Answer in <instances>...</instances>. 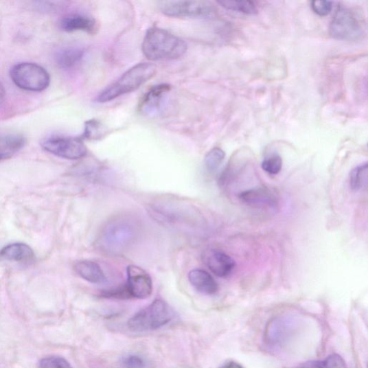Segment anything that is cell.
I'll return each instance as SVG.
<instances>
[{"instance_id":"cell-12","label":"cell","mask_w":368,"mask_h":368,"mask_svg":"<svg viewBox=\"0 0 368 368\" xmlns=\"http://www.w3.org/2000/svg\"><path fill=\"white\" fill-rule=\"evenodd\" d=\"M0 260L21 264H30L34 262L35 253L34 250L27 244L12 243L0 250Z\"/></svg>"},{"instance_id":"cell-22","label":"cell","mask_w":368,"mask_h":368,"mask_svg":"<svg viewBox=\"0 0 368 368\" xmlns=\"http://www.w3.org/2000/svg\"><path fill=\"white\" fill-rule=\"evenodd\" d=\"M225 158V152L220 148H214L207 152L205 159V166L208 171L216 172Z\"/></svg>"},{"instance_id":"cell-21","label":"cell","mask_w":368,"mask_h":368,"mask_svg":"<svg viewBox=\"0 0 368 368\" xmlns=\"http://www.w3.org/2000/svg\"><path fill=\"white\" fill-rule=\"evenodd\" d=\"M222 8L229 10L236 11L248 14H253L257 13V10L256 5L251 1H234V0H223L218 1Z\"/></svg>"},{"instance_id":"cell-18","label":"cell","mask_w":368,"mask_h":368,"mask_svg":"<svg viewBox=\"0 0 368 368\" xmlns=\"http://www.w3.org/2000/svg\"><path fill=\"white\" fill-rule=\"evenodd\" d=\"M84 54L85 51L82 48L69 47L58 54L57 63L60 68L71 69L81 62Z\"/></svg>"},{"instance_id":"cell-13","label":"cell","mask_w":368,"mask_h":368,"mask_svg":"<svg viewBox=\"0 0 368 368\" xmlns=\"http://www.w3.org/2000/svg\"><path fill=\"white\" fill-rule=\"evenodd\" d=\"M60 27L66 32H84L95 34L97 24L93 18L80 14H70L60 22Z\"/></svg>"},{"instance_id":"cell-2","label":"cell","mask_w":368,"mask_h":368,"mask_svg":"<svg viewBox=\"0 0 368 368\" xmlns=\"http://www.w3.org/2000/svg\"><path fill=\"white\" fill-rule=\"evenodd\" d=\"M142 51L150 60H175L186 54L187 45L167 30L153 27L146 32Z\"/></svg>"},{"instance_id":"cell-27","label":"cell","mask_w":368,"mask_h":368,"mask_svg":"<svg viewBox=\"0 0 368 368\" xmlns=\"http://www.w3.org/2000/svg\"><path fill=\"white\" fill-rule=\"evenodd\" d=\"M313 11L320 16H326L332 9V2L330 1H312Z\"/></svg>"},{"instance_id":"cell-10","label":"cell","mask_w":368,"mask_h":368,"mask_svg":"<svg viewBox=\"0 0 368 368\" xmlns=\"http://www.w3.org/2000/svg\"><path fill=\"white\" fill-rule=\"evenodd\" d=\"M203 258L209 269L220 278L227 277L235 267V260L220 251H207Z\"/></svg>"},{"instance_id":"cell-6","label":"cell","mask_w":368,"mask_h":368,"mask_svg":"<svg viewBox=\"0 0 368 368\" xmlns=\"http://www.w3.org/2000/svg\"><path fill=\"white\" fill-rule=\"evenodd\" d=\"M330 34L337 40L357 41L364 35V29L354 12L340 5L334 14L330 25Z\"/></svg>"},{"instance_id":"cell-20","label":"cell","mask_w":368,"mask_h":368,"mask_svg":"<svg viewBox=\"0 0 368 368\" xmlns=\"http://www.w3.org/2000/svg\"><path fill=\"white\" fill-rule=\"evenodd\" d=\"M368 165L365 163L354 168L350 172L349 185L352 190L358 191L367 185Z\"/></svg>"},{"instance_id":"cell-7","label":"cell","mask_w":368,"mask_h":368,"mask_svg":"<svg viewBox=\"0 0 368 368\" xmlns=\"http://www.w3.org/2000/svg\"><path fill=\"white\" fill-rule=\"evenodd\" d=\"M43 148L58 157L79 160L87 154V148L81 138L54 136L42 143Z\"/></svg>"},{"instance_id":"cell-29","label":"cell","mask_w":368,"mask_h":368,"mask_svg":"<svg viewBox=\"0 0 368 368\" xmlns=\"http://www.w3.org/2000/svg\"><path fill=\"white\" fill-rule=\"evenodd\" d=\"M5 97V89L2 84L1 82H0V103L3 102Z\"/></svg>"},{"instance_id":"cell-24","label":"cell","mask_w":368,"mask_h":368,"mask_svg":"<svg viewBox=\"0 0 368 368\" xmlns=\"http://www.w3.org/2000/svg\"><path fill=\"white\" fill-rule=\"evenodd\" d=\"M282 159L277 154H274L266 159L262 163L263 170L269 174L276 175L281 171Z\"/></svg>"},{"instance_id":"cell-9","label":"cell","mask_w":368,"mask_h":368,"mask_svg":"<svg viewBox=\"0 0 368 368\" xmlns=\"http://www.w3.org/2000/svg\"><path fill=\"white\" fill-rule=\"evenodd\" d=\"M126 288L129 298L146 299L152 293V282L149 274L142 268L135 265L127 268Z\"/></svg>"},{"instance_id":"cell-5","label":"cell","mask_w":368,"mask_h":368,"mask_svg":"<svg viewBox=\"0 0 368 368\" xmlns=\"http://www.w3.org/2000/svg\"><path fill=\"white\" fill-rule=\"evenodd\" d=\"M13 82L19 88L30 91H42L50 84V75L40 65L34 63H20L10 71Z\"/></svg>"},{"instance_id":"cell-25","label":"cell","mask_w":368,"mask_h":368,"mask_svg":"<svg viewBox=\"0 0 368 368\" xmlns=\"http://www.w3.org/2000/svg\"><path fill=\"white\" fill-rule=\"evenodd\" d=\"M122 368H150V365L143 357L138 355H129L121 361Z\"/></svg>"},{"instance_id":"cell-16","label":"cell","mask_w":368,"mask_h":368,"mask_svg":"<svg viewBox=\"0 0 368 368\" xmlns=\"http://www.w3.org/2000/svg\"><path fill=\"white\" fill-rule=\"evenodd\" d=\"M74 270L81 278L95 284L106 282V275L101 267L90 260H81L74 265Z\"/></svg>"},{"instance_id":"cell-23","label":"cell","mask_w":368,"mask_h":368,"mask_svg":"<svg viewBox=\"0 0 368 368\" xmlns=\"http://www.w3.org/2000/svg\"><path fill=\"white\" fill-rule=\"evenodd\" d=\"M39 368H73L68 360L60 356H49L41 360Z\"/></svg>"},{"instance_id":"cell-4","label":"cell","mask_w":368,"mask_h":368,"mask_svg":"<svg viewBox=\"0 0 368 368\" xmlns=\"http://www.w3.org/2000/svg\"><path fill=\"white\" fill-rule=\"evenodd\" d=\"M174 317L171 306L162 299H157L133 316L128 321V327L135 332L157 330L170 324Z\"/></svg>"},{"instance_id":"cell-26","label":"cell","mask_w":368,"mask_h":368,"mask_svg":"<svg viewBox=\"0 0 368 368\" xmlns=\"http://www.w3.org/2000/svg\"><path fill=\"white\" fill-rule=\"evenodd\" d=\"M318 368H347V367L340 355L332 354L319 363Z\"/></svg>"},{"instance_id":"cell-30","label":"cell","mask_w":368,"mask_h":368,"mask_svg":"<svg viewBox=\"0 0 368 368\" xmlns=\"http://www.w3.org/2000/svg\"><path fill=\"white\" fill-rule=\"evenodd\" d=\"M3 160H5V159L3 157L0 156V161H2Z\"/></svg>"},{"instance_id":"cell-14","label":"cell","mask_w":368,"mask_h":368,"mask_svg":"<svg viewBox=\"0 0 368 368\" xmlns=\"http://www.w3.org/2000/svg\"><path fill=\"white\" fill-rule=\"evenodd\" d=\"M188 278L190 284L199 293L210 296L216 295L218 291L219 286L216 281L204 270L191 271Z\"/></svg>"},{"instance_id":"cell-28","label":"cell","mask_w":368,"mask_h":368,"mask_svg":"<svg viewBox=\"0 0 368 368\" xmlns=\"http://www.w3.org/2000/svg\"><path fill=\"white\" fill-rule=\"evenodd\" d=\"M220 368H243V367L240 364L236 362L230 361L224 364Z\"/></svg>"},{"instance_id":"cell-15","label":"cell","mask_w":368,"mask_h":368,"mask_svg":"<svg viewBox=\"0 0 368 368\" xmlns=\"http://www.w3.org/2000/svg\"><path fill=\"white\" fill-rule=\"evenodd\" d=\"M171 89L172 87L166 84L153 86L143 97L139 104V111L148 113L157 111L163 96Z\"/></svg>"},{"instance_id":"cell-8","label":"cell","mask_w":368,"mask_h":368,"mask_svg":"<svg viewBox=\"0 0 368 368\" xmlns=\"http://www.w3.org/2000/svg\"><path fill=\"white\" fill-rule=\"evenodd\" d=\"M161 11L167 16L174 18H207L216 11L208 1H163Z\"/></svg>"},{"instance_id":"cell-11","label":"cell","mask_w":368,"mask_h":368,"mask_svg":"<svg viewBox=\"0 0 368 368\" xmlns=\"http://www.w3.org/2000/svg\"><path fill=\"white\" fill-rule=\"evenodd\" d=\"M241 202L255 208L273 207L276 205V196L266 188H257L242 192L239 195Z\"/></svg>"},{"instance_id":"cell-19","label":"cell","mask_w":368,"mask_h":368,"mask_svg":"<svg viewBox=\"0 0 368 368\" xmlns=\"http://www.w3.org/2000/svg\"><path fill=\"white\" fill-rule=\"evenodd\" d=\"M109 133L100 121L93 119L85 122L84 130L82 135L83 139L87 140H100Z\"/></svg>"},{"instance_id":"cell-3","label":"cell","mask_w":368,"mask_h":368,"mask_svg":"<svg viewBox=\"0 0 368 368\" xmlns=\"http://www.w3.org/2000/svg\"><path fill=\"white\" fill-rule=\"evenodd\" d=\"M157 68L150 63L138 64L128 70L115 83L103 90L97 98L100 103L109 102L139 89L155 76Z\"/></svg>"},{"instance_id":"cell-1","label":"cell","mask_w":368,"mask_h":368,"mask_svg":"<svg viewBox=\"0 0 368 368\" xmlns=\"http://www.w3.org/2000/svg\"><path fill=\"white\" fill-rule=\"evenodd\" d=\"M139 233L140 225L134 218L118 216L102 228L99 244L106 253L119 255L130 249Z\"/></svg>"},{"instance_id":"cell-17","label":"cell","mask_w":368,"mask_h":368,"mask_svg":"<svg viewBox=\"0 0 368 368\" xmlns=\"http://www.w3.org/2000/svg\"><path fill=\"white\" fill-rule=\"evenodd\" d=\"M25 137L19 134H0V156L11 158L25 145Z\"/></svg>"}]
</instances>
